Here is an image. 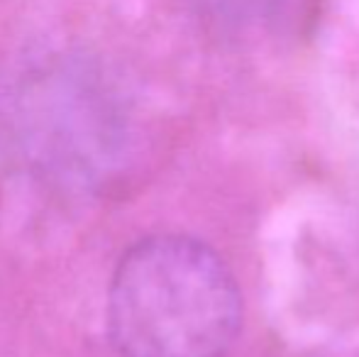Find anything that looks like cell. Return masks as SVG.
Wrapping results in <instances>:
<instances>
[{
    "instance_id": "6da1fadb",
    "label": "cell",
    "mask_w": 359,
    "mask_h": 357,
    "mask_svg": "<svg viewBox=\"0 0 359 357\" xmlns=\"http://www.w3.org/2000/svg\"><path fill=\"white\" fill-rule=\"evenodd\" d=\"M240 328L237 279L203 240L151 235L113 271L108 330L123 357H225Z\"/></svg>"
}]
</instances>
